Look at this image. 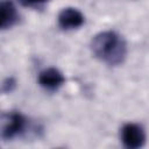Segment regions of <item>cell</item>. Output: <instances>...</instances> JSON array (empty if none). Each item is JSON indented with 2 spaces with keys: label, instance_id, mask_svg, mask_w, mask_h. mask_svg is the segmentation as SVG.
Masks as SVG:
<instances>
[{
  "label": "cell",
  "instance_id": "cell-4",
  "mask_svg": "<svg viewBox=\"0 0 149 149\" xmlns=\"http://www.w3.org/2000/svg\"><path fill=\"white\" fill-rule=\"evenodd\" d=\"M65 81L62 72L55 68H49L43 70L38 74V84L49 91H55L59 88Z\"/></svg>",
  "mask_w": 149,
  "mask_h": 149
},
{
  "label": "cell",
  "instance_id": "cell-2",
  "mask_svg": "<svg viewBox=\"0 0 149 149\" xmlns=\"http://www.w3.org/2000/svg\"><path fill=\"white\" fill-rule=\"evenodd\" d=\"M1 137L12 140L26 128V119L19 112H9L1 115Z\"/></svg>",
  "mask_w": 149,
  "mask_h": 149
},
{
  "label": "cell",
  "instance_id": "cell-3",
  "mask_svg": "<svg viewBox=\"0 0 149 149\" xmlns=\"http://www.w3.org/2000/svg\"><path fill=\"white\" fill-rule=\"evenodd\" d=\"M121 141L129 149H137L146 143V133L140 125L126 123L121 129Z\"/></svg>",
  "mask_w": 149,
  "mask_h": 149
},
{
  "label": "cell",
  "instance_id": "cell-5",
  "mask_svg": "<svg viewBox=\"0 0 149 149\" xmlns=\"http://www.w3.org/2000/svg\"><path fill=\"white\" fill-rule=\"evenodd\" d=\"M58 24L63 29H76L84 23V15L76 8H64L58 14Z\"/></svg>",
  "mask_w": 149,
  "mask_h": 149
},
{
  "label": "cell",
  "instance_id": "cell-1",
  "mask_svg": "<svg viewBox=\"0 0 149 149\" xmlns=\"http://www.w3.org/2000/svg\"><path fill=\"white\" fill-rule=\"evenodd\" d=\"M91 49L93 55L108 65L121 64L127 55L126 42L115 31H102L97 34L92 42Z\"/></svg>",
  "mask_w": 149,
  "mask_h": 149
},
{
  "label": "cell",
  "instance_id": "cell-7",
  "mask_svg": "<svg viewBox=\"0 0 149 149\" xmlns=\"http://www.w3.org/2000/svg\"><path fill=\"white\" fill-rule=\"evenodd\" d=\"M15 85H16V81L14 78L9 77V78H6L2 83V92L3 93H9L12 92L14 88H15Z\"/></svg>",
  "mask_w": 149,
  "mask_h": 149
},
{
  "label": "cell",
  "instance_id": "cell-6",
  "mask_svg": "<svg viewBox=\"0 0 149 149\" xmlns=\"http://www.w3.org/2000/svg\"><path fill=\"white\" fill-rule=\"evenodd\" d=\"M1 28L7 29L17 21V12L14 3L9 0L1 1Z\"/></svg>",
  "mask_w": 149,
  "mask_h": 149
},
{
  "label": "cell",
  "instance_id": "cell-8",
  "mask_svg": "<svg viewBox=\"0 0 149 149\" xmlns=\"http://www.w3.org/2000/svg\"><path fill=\"white\" fill-rule=\"evenodd\" d=\"M19 1L24 6H37V5L44 3L48 0H19Z\"/></svg>",
  "mask_w": 149,
  "mask_h": 149
}]
</instances>
